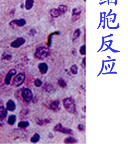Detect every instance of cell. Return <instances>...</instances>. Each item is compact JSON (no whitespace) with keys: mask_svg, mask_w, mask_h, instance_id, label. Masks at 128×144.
I'll list each match as a JSON object with an SVG mask.
<instances>
[{"mask_svg":"<svg viewBox=\"0 0 128 144\" xmlns=\"http://www.w3.org/2000/svg\"><path fill=\"white\" fill-rule=\"evenodd\" d=\"M63 105L68 113L71 114H75L77 113L75 102L74 99L72 97H67L64 99Z\"/></svg>","mask_w":128,"mask_h":144,"instance_id":"6da1fadb","label":"cell"},{"mask_svg":"<svg viewBox=\"0 0 128 144\" xmlns=\"http://www.w3.org/2000/svg\"><path fill=\"white\" fill-rule=\"evenodd\" d=\"M50 54L49 48L45 46H40L36 49L34 54V56L36 58L40 60H43L48 57Z\"/></svg>","mask_w":128,"mask_h":144,"instance_id":"7a4b0ae2","label":"cell"},{"mask_svg":"<svg viewBox=\"0 0 128 144\" xmlns=\"http://www.w3.org/2000/svg\"><path fill=\"white\" fill-rule=\"evenodd\" d=\"M25 79V75L23 73H19L13 79V85L15 87H19L23 84Z\"/></svg>","mask_w":128,"mask_h":144,"instance_id":"3957f363","label":"cell"},{"mask_svg":"<svg viewBox=\"0 0 128 144\" xmlns=\"http://www.w3.org/2000/svg\"><path fill=\"white\" fill-rule=\"evenodd\" d=\"M53 130L55 132L61 133L63 134H72L73 133L72 129L69 128L64 127L61 123L57 124L54 128Z\"/></svg>","mask_w":128,"mask_h":144,"instance_id":"277c9868","label":"cell"},{"mask_svg":"<svg viewBox=\"0 0 128 144\" xmlns=\"http://www.w3.org/2000/svg\"><path fill=\"white\" fill-rule=\"evenodd\" d=\"M22 96L27 102H29L32 99L33 94L31 91L29 89H24L22 92Z\"/></svg>","mask_w":128,"mask_h":144,"instance_id":"5b68a950","label":"cell"},{"mask_svg":"<svg viewBox=\"0 0 128 144\" xmlns=\"http://www.w3.org/2000/svg\"><path fill=\"white\" fill-rule=\"evenodd\" d=\"M81 11L77 8H73L72 10L71 20L73 22H75L80 19Z\"/></svg>","mask_w":128,"mask_h":144,"instance_id":"8992f818","label":"cell"},{"mask_svg":"<svg viewBox=\"0 0 128 144\" xmlns=\"http://www.w3.org/2000/svg\"><path fill=\"white\" fill-rule=\"evenodd\" d=\"M25 42V39L22 37H20L18 38L16 40L10 44V46L13 48H19L24 44Z\"/></svg>","mask_w":128,"mask_h":144,"instance_id":"52a82bcc","label":"cell"},{"mask_svg":"<svg viewBox=\"0 0 128 144\" xmlns=\"http://www.w3.org/2000/svg\"><path fill=\"white\" fill-rule=\"evenodd\" d=\"M60 101L59 100H55L52 102L48 106L49 108L54 111H58L60 110Z\"/></svg>","mask_w":128,"mask_h":144,"instance_id":"ba28073f","label":"cell"},{"mask_svg":"<svg viewBox=\"0 0 128 144\" xmlns=\"http://www.w3.org/2000/svg\"><path fill=\"white\" fill-rule=\"evenodd\" d=\"M17 71L15 69H11L8 72L6 76L5 79V82L6 84L8 85L10 84V80L12 77L16 75Z\"/></svg>","mask_w":128,"mask_h":144,"instance_id":"9c48e42d","label":"cell"},{"mask_svg":"<svg viewBox=\"0 0 128 144\" xmlns=\"http://www.w3.org/2000/svg\"><path fill=\"white\" fill-rule=\"evenodd\" d=\"M38 68L40 72L42 75H44L47 73L48 70V66L45 63H41L38 65Z\"/></svg>","mask_w":128,"mask_h":144,"instance_id":"30bf717a","label":"cell"},{"mask_svg":"<svg viewBox=\"0 0 128 144\" xmlns=\"http://www.w3.org/2000/svg\"><path fill=\"white\" fill-rule=\"evenodd\" d=\"M26 24V20L24 19H20L19 20H15L10 22V25H13L14 24L16 25L19 27H23Z\"/></svg>","mask_w":128,"mask_h":144,"instance_id":"8fae6325","label":"cell"},{"mask_svg":"<svg viewBox=\"0 0 128 144\" xmlns=\"http://www.w3.org/2000/svg\"><path fill=\"white\" fill-rule=\"evenodd\" d=\"M49 13L52 17L55 18L59 17L61 14L58 9L57 8H52L49 11Z\"/></svg>","mask_w":128,"mask_h":144,"instance_id":"7c38bea8","label":"cell"},{"mask_svg":"<svg viewBox=\"0 0 128 144\" xmlns=\"http://www.w3.org/2000/svg\"><path fill=\"white\" fill-rule=\"evenodd\" d=\"M7 109L8 111H15L16 109V104L13 101L9 100L7 103Z\"/></svg>","mask_w":128,"mask_h":144,"instance_id":"4fadbf2b","label":"cell"},{"mask_svg":"<svg viewBox=\"0 0 128 144\" xmlns=\"http://www.w3.org/2000/svg\"><path fill=\"white\" fill-rule=\"evenodd\" d=\"M7 111L4 106H0V118H5L7 115Z\"/></svg>","mask_w":128,"mask_h":144,"instance_id":"5bb4252c","label":"cell"},{"mask_svg":"<svg viewBox=\"0 0 128 144\" xmlns=\"http://www.w3.org/2000/svg\"><path fill=\"white\" fill-rule=\"evenodd\" d=\"M77 140L73 137H69L66 138L64 140V142L65 144H73L77 142Z\"/></svg>","mask_w":128,"mask_h":144,"instance_id":"9a60e30c","label":"cell"},{"mask_svg":"<svg viewBox=\"0 0 128 144\" xmlns=\"http://www.w3.org/2000/svg\"><path fill=\"white\" fill-rule=\"evenodd\" d=\"M34 0H26L25 2V8L27 10H30L32 8L34 4Z\"/></svg>","mask_w":128,"mask_h":144,"instance_id":"2e32d148","label":"cell"},{"mask_svg":"<svg viewBox=\"0 0 128 144\" xmlns=\"http://www.w3.org/2000/svg\"><path fill=\"white\" fill-rule=\"evenodd\" d=\"M59 10L61 12V14H65L67 11V7L65 5H61L59 6Z\"/></svg>","mask_w":128,"mask_h":144,"instance_id":"e0dca14e","label":"cell"},{"mask_svg":"<svg viewBox=\"0 0 128 144\" xmlns=\"http://www.w3.org/2000/svg\"><path fill=\"white\" fill-rule=\"evenodd\" d=\"M16 116L15 115L9 116L8 120V123L10 125H13L16 122Z\"/></svg>","mask_w":128,"mask_h":144,"instance_id":"ac0fdd59","label":"cell"},{"mask_svg":"<svg viewBox=\"0 0 128 144\" xmlns=\"http://www.w3.org/2000/svg\"><path fill=\"white\" fill-rule=\"evenodd\" d=\"M40 139V136L38 133H36L34 134L30 139V141L33 143H36L38 142Z\"/></svg>","mask_w":128,"mask_h":144,"instance_id":"d6986e66","label":"cell"},{"mask_svg":"<svg viewBox=\"0 0 128 144\" xmlns=\"http://www.w3.org/2000/svg\"><path fill=\"white\" fill-rule=\"evenodd\" d=\"M29 125V123L28 121H21L19 122L18 125L19 127L22 128L27 127Z\"/></svg>","mask_w":128,"mask_h":144,"instance_id":"ffe728a7","label":"cell"},{"mask_svg":"<svg viewBox=\"0 0 128 144\" xmlns=\"http://www.w3.org/2000/svg\"><path fill=\"white\" fill-rule=\"evenodd\" d=\"M70 70L73 75H75L77 74L78 67L77 65H73L70 68Z\"/></svg>","mask_w":128,"mask_h":144,"instance_id":"44dd1931","label":"cell"},{"mask_svg":"<svg viewBox=\"0 0 128 144\" xmlns=\"http://www.w3.org/2000/svg\"><path fill=\"white\" fill-rule=\"evenodd\" d=\"M58 83L61 88H65L67 87V84L63 79H59Z\"/></svg>","mask_w":128,"mask_h":144,"instance_id":"7402d4cb","label":"cell"},{"mask_svg":"<svg viewBox=\"0 0 128 144\" xmlns=\"http://www.w3.org/2000/svg\"><path fill=\"white\" fill-rule=\"evenodd\" d=\"M37 123H38V125H42L44 124H48L50 123V121L49 119H45L44 120H38V121H37Z\"/></svg>","mask_w":128,"mask_h":144,"instance_id":"603a6c76","label":"cell"},{"mask_svg":"<svg viewBox=\"0 0 128 144\" xmlns=\"http://www.w3.org/2000/svg\"><path fill=\"white\" fill-rule=\"evenodd\" d=\"M79 53L82 55H86V46L85 44L82 45L79 49Z\"/></svg>","mask_w":128,"mask_h":144,"instance_id":"cb8c5ba5","label":"cell"},{"mask_svg":"<svg viewBox=\"0 0 128 144\" xmlns=\"http://www.w3.org/2000/svg\"><path fill=\"white\" fill-rule=\"evenodd\" d=\"M34 83L36 87H40L41 86L42 82L41 80L37 79L34 80Z\"/></svg>","mask_w":128,"mask_h":144,"instance_id":"d4e9b609","label":"cell"},{"mask_svg":"<svg viewBox=\"0 0 128 144\" xmlns=\"http://www.w3.org/2000/svg\"><path fill=\"white\" fill-rule=\"evenodd\" d=\"M80 34H81V32H80V29H77L74 32L73 35L76 38H78L80 36Z\"/></svg>","mask_w":128,"mask_h":144,"instance_id":"484cf974","label":"cell"},{"mask_svg":"<svg viewBox=\"0 0 128 144\" xmlns=\"http://www.w3.org/2000/svg\"><path fill=\"white\" fill-rule=\"evenodd\" d=\"M78 128L80 131H84L85 130V127L83 124H79L78 126Z\"/></svg>","mask_w":128,"mask_h":144,"instance_id":"4316f807","label":"cell"},{"mask_svg":"<svg viewBox=\"0 0 128 144\" xmlns=\"http://www.w3.org/2000/svg\"><path fill=\"white\" fill-rule=\"evenodd\" d=\"M81 65H82L83 68H85L86 67V57H85L83 59Z\"/></svg>","mask_w":128,"mask_h":144,"instance_id":"83f0119b","label":"cell"},{"mask_svg":"<svg viewBox=\"0 0 128 144\" xmlns=\"http://www.w3.org/2000/svg\"><path fill=\"white\" fill-rule=\"evenodd\" d=\"M3 118H0V125H2L3 124L4 122L3 121Z\"/></svg>","mask_w":128,"mask_h":144,"instance_id":"f1b7e54d","label":"cell"},{"mask_svg":"<svg viewBox=\"0 0 128 144\" xmlns=\"http://www.w3.org/2000/svg\"><path fill=\"white\" fill-rule=\"evenodd\" d=\"M84 1H85V2H86V0H84Z\"/></svg>","mask_w":128,"mask_h":144,"instance_id":"f546056e","label":"cell"}]
</instances>
